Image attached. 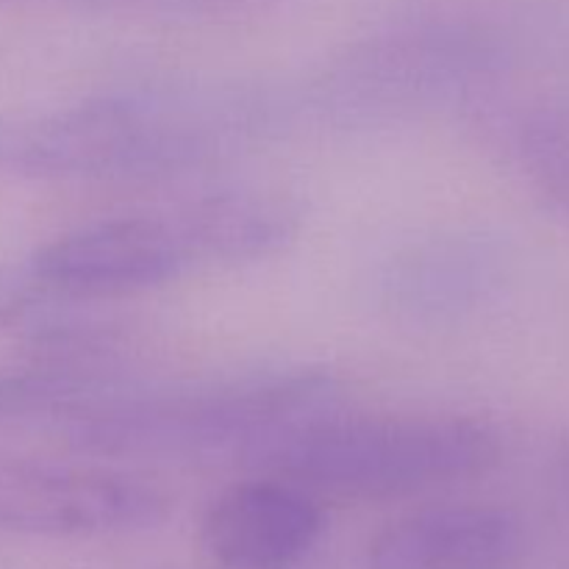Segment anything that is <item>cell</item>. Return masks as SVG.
Here are the masks:
<instances>
[{"label": "cell", "instance_id": "cell-1", "mask_svg": "<svg viewBox=\"0 0 569 569\" xmlns=\"http://www.w3.org/2000/svg\"><path fill=\"white\" fill-rule=\"evenodd\" d=\"M270 122L239 87L100 94L0 114V176L33 181L176 176L233 153Z\"/></svg>", "mask_w": 569, "mask_h": 569}, {"label": "cell", "instance_id": "cell-2", "mask_svg": "<svg viewBox=\"0 0 569 569\" xmlns=\"http://www.w3.org/2000/svg\"><path fill=\"white\" fill-rule=\"evenodd\" d=\"M500 459V437L465 415H337L278 428L242 456L261 476L353 503H387L472 481Z\"/></svg>", "mask_w": 569, "mask_h": 569}, {"label": "cell", "instance_id": "cell-3", "mask_svg": "<svg viewBox=\"0 0 569 569\" xmlns=\"http://www.w3.org/2000/svg\"><path fill=\"white\" fill-rule=\"evenodd\" d=\"M337 381L326 370H267L194 387L94 395L64 411L72 448L98 459H187L237 453L328 409Z\"/></svg>", "mask_w": 569, "mask_h": 569}, {"label": "cell", "instance_id": "cell-4", "mask_svg": "<svg viewBox=\"0 0 569 569\" xmlns=\"http://www.w3.org/2000/svg\"><path fill=\"white\" fill-rule=\"evenodd\" d=\"M489 53L453 28L378 37L350 50L315 87V106L337 126H395L461 103L483 78Z\"/></svg>", "mask_w": 569, "mask_h": 569}, {"label": "cell", "instance_id": "cell-5", "mask_svg": "<svg viewBox=\"0 0 569 569\" xmlns=\"http://www.w3.org/2000/svg\"><path fill=\"white\" fill-rule=\"evenodd\" d=\"M170 515L164 492L98 465L0 459V533L106 539L142 533Z\"/></svg>", "mask_w": 569, "mask_h": 569}, {"label": "cell", "instance_id": "cell-6", "mask_svg": "<svg viewBox=\"0 0 569 569\" xmlns=\"http://www.w3.org/2000/svg\"><path fill=\"white\" fill-rule=\"evenodd\" d=\"M198 264L176 214L111 217L67 231L28 261L44 292L67 298H126L150 292Z\"/></svg>", "mask_w": 569, "mask_h": 569}, {"label": "cell", "instance_id": "cell-7", "mask_svg": "<svg viewBox=\"0 0 569 569\" xmlns=\"http://www.w3.org/2000/svg\"><path fill=\"white\" fill-rule=\"evenodd\" d=\"M320 537V500L261 472L222 489L200 522V545L217 569H295Z\"/></svg>", "mask_w": 569, "mask_h": 569}, {"label": "cell", "instance_id": "cell-8", "mask_svg": "<svg viewBox=\"0 0 569 569\" xmlns=\"http://www.w3.org/2000/svg\"><path fill=\"white\" fill-rule=\"evenodd\" d=\"M503 281V253L483 233H437L392 256L383 309L406 326L445 328L481 309Z\"/></svg>", "mask_w": 569, "mask_h": 569}, {"label": "cell", "instance_id": "cell-9", "mask_svg": "<svg viewBox=\"0 0 569 569\" xmlns=\"http://www.w3.org/2000/svg\"><path fill=\"white\" fill-rule=\"evenodd\" d=\"M522 526L495 506H431L389 522L367 569H517Z\"/></svg>", "mask_w": 569, "mask_h": 569}, {"label": "cell", "instance_id": "cell-10", "mask_svg": "<svg viewBox=\"0 0 569 569\" xmlns=\"http://www.w3.org/2000/svg\"><path fill=\"white\" fill-rule=\"evenodd\" d=\"M198 261H261L295 242L300 211L289 198L259 189L214 192L178 211Z\"/></svg>", "mask_w": 569, "mask_h": 569}, {"label": "cell", "instance_id": "cell-11", "mask_svg": "<svg viewBox=\"0 0 569 569\" xmlns=\"http://www.w3.org/2000/svg\"><path fill=\"white\" fill-rule=\"evenodd\" d=\"M42 292L44 289L39 287L28 264H0V328L14 326L20 317H26Z\"/></svg>", "mask_w": 569, "mask_h": 569}, {"label": "cell", "instance_id": "cell-12", "mask_svg": "<svg viewBox=\"0 0 569 569\" xmlns=\"http://www.w3.org/2000/svg\"><path fill=\"white\" fill-rule=\"evenodd\" d=\"M561 476H565V483H567V489H569V445H567L565 456H561Z\"/></svg>", "mask_w": 569, "mask_h": 569}]
</instances>
